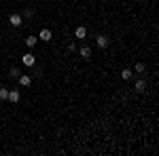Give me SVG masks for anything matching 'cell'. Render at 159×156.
Here are the masks:
<instances>
[{"label":"cell","instance_id":"obj_10","mask_svg":"<svg viewBox=\"0 0 159 156\" xmlns=\"http://www.w3.org/2000/svg\"><path fill=\"white\" fill-rule=\"evenodd\" d=\"M132 76H134V72H132L129 68H125V70H123V72H121V78H123V80H129Z\"/></svg>","mask_w":159,"mask_h":156},{"label":"cell","instance_id":"obj_13","mask_svg":"<svg viewBox=\"0 0 159 156\" xmlns=\"http://www.w3.org/2000/svg\"><path fill=\"white\" fill-rule=\"evenodd\" d=\"M11 78H19V70L17 68H11V74H9Z\"/></svg>","mask_w":159,"mask_h":156},{"label":"cell","instance_id":"obj_6","mask_svg":"<svg viewBox=\"0 0 159 156\" xmlns=\"http://www.w3.org/2000/svg\"><path fill=\"white\" fill-rule=\"evenodd\" d=\"M74 36L79 38V40H83V38L87 36V30H85V27H83V25H79V27L74 30Z\"/></svg>","mask_w":159,"mask_h":156},{"label":"cell","instance_id":"obj_14","mask_svg":"<svg viewBox=\"0 0 159 156\" xmlns=\"http://www.w3.org/2000/svg\"><path fill=\"white\" fill-rule=\"evenodd\" d=\"M144 70H147L144 63H136V72H144Z\"/></svg>","mask_w":159,"mask_h":156},{"label":"cell","instance_id":"obj_12","mask_svg":"<svg viewBox=\"0 0 159 156\" xmlns=\"http://www.w3.org/2000/svg\"><path fill=\"white\" fill-rule=\"evenodd\" d=\"M0 99H9V89H0Z\"/></svg>","mask_w":159,"mask_h":156},{"label":"cell","instance_id":"obj_3","mask_svg":"<svg viewBox=\"0 0 159 156\" xmlns=\"http://www.w3.org/2000/svg\"><path fill=\"white\" fill-rule=\"evenodd\" d=\"M96 44H98L100 48H106L108 47V38L104 36V34H100V36H96Z\"/></svg>","mask_w":159,"mask_h":156},{"label":"cell","instance_id":"obj_5","mask_svg":"<svg viewBox=\"0 0 159 156\" xmlns=\"http://www.w3.org/2000/svg\"><path fill=\"white\" fill-rule=\"evenodd\" d=\"M19 99H21V93H19V91H9V101H13V103H17V101H19Z\"/></svg>","mask_w":159,"mask_h":156},{"label":"cell","instance_id":"obj_2","mask_svg":"<svg viewBox=\"0 0 159 156\" xmlns=\"http://www.w3.org/2000/svg\"><path fill=\"white\" fill-rule=\"evenodd\" d=\"M38 38H40V40H45V42H49L51 38H53V34H51V30L43 27V30H40V34H38Z\"/></svg>","mask_w":159,"mask_h":156},{"label":"cell","instance_id":"obj_1","mask_svg":"<svg viewBox=\"0 0 159 156\" xmlns=\"http://www.w3.org/2000/svg\"><path fill=\"white\" fill-rule=\"evenodd\" d=\"M21 63H24L25 68H32V65L36 63V55H32V53H25L24 57H21Z\"/></svg>","mask_w":159,"mask_h":156},{"label":"cell","instance_id":"obj_8","mask_svg":"<svg viewBox=\"0 0 159 156\" xmlns=\"http://www.w3.org/2000/svg\"><path fill=\"white\" fill-rule=\"evenodd\" d=\"M30 82H32V78H30L28 74H25V76H19V84H21V86H30Z\"/></svg>","mask_w":159,"mask_h":156},{"label":"cell","instance_id":"obj_11","mask_svg":"<svg viewBox=\"0 0 159 156\" xmlns=\"http://www.w3.org/2000/svg\"><path fill=\"white\" fill-rule=\"evenodd\" d=\"M147 89V82L144 80H136V91H144Z\"/></svg>","mask_w":159,"mask_h":156},{"label":"cell","instance_id":"obj_9","mask_svg":"<svg viewBox=\"0 0 159 156\" xmlns=\"http://www.w3.org/2000/svg\"><path fill=\"white\" fill-rule=\"evenodd\" d=\"M24 42H25V47H34V44L38 42V38H36V36H28Z\"/></svg>","mask_w":159,"mask_h":156},{"label":"cell","instance_id":"obj_4","mask_svg":"<svg viewBox=\"0 0 159 156\" xmlns=\"http://www.w3.org/2000/svg\"><path fill=\"white\" fill-rule=\"evenodd\" d=\"M9 21H11V25H13V27H19V25H21V15L13 13L11 17H9Z\"/></svg>","mask_w":159,"mask_h":156},{"label":"cell","instance_id":"obj_7","mask_svg":"<svg viewBox=\"0 0 159 156\" xmlns=\"http://www.w3.org/2000/svg\"><path fill=\"white\" fill-rule=\"evenodd\" d=\"M79 55H81L83 59H89V57H91V48H89V47H81Z\"/></svg>","mask_w":159,"mask_h":156}]
</instances>
